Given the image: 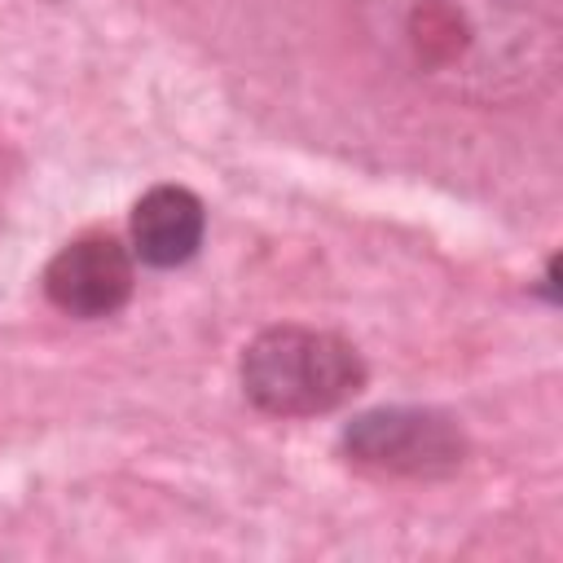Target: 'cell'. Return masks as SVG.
Listing matches in <instances>:
<instances>
[{
	"mask_svg": "<svg viewBox=\"0 0 563 563\" xmlns=\"http://www.w3.org/2000/svg\"><path fill=\"white\" fill-rule=\"evenodd\" d=\"M369 40L418 88L510 106L559 66V0H361Z\"/></svg>",
	"mask_w": 563,
	"mask_h": 563,
	"instance_id": "cell-1",
	"label": "cell"
},
{
	"mask_svg": "<svg viewBox=\"0 0 563 563\" xmlns=\"http://www.w3.org/2000/svg\"><path fill=\"white\" fill-rule=\"evenodd\" d=\"M242 396L268 418H317L347 405L369 369L352 339L312 325H268L242 347Z\"/></svg>",
	"mask_w": 563,
	"mask_h": 563,
	"instance_id": "cell-2",
	"label": "cell"
},
{
	"mask_svg": "<svg viewBox=\"0 0 563 563\" xmlns=\"http://www.w3.org/2000/svg\"><path fill=\"white\" fill-rule=\"evenodd\" d=\"M339 449L352 466L387 479H449L466 462V431L453 413L431 405L365 409L339 431Z\"/></svg>",
	"mask_w": 563,
	"mask_h": 563,
	"instance_id": "cell-3",
	"label": "cell"
},
{
	"mask_svg": "<svg viewBox=\"0 0 563 563\" xmlns=\"http://www.w3.org/2000/svg\"><path fill=\"white\" fill-rule=\"evenodd\" d=\"M136 290V255L114 233H79L44 264V295L75 321L114 317Z\"/></svg>",
	"mask_w": 563,
	"mask_h": 563,
	"instance_id": "cell-4",
	"label": "cell"
},
{
	"mask_svg": "<svg viewBox=\"0 0 563 563\" xmlns=\"http://www.w3.org/2000/svg\"><path fill=\"white\" fill-rule=\"evenodd\" d=\"M207 207L185 185H154L132 207V255L145 268H180L202 251Z\"/></svg>",
	"mask_w": 563,
	"mask_h": 563,
	"instance_id": "cell-5",
	"label": "cell"
}]
</instances>
